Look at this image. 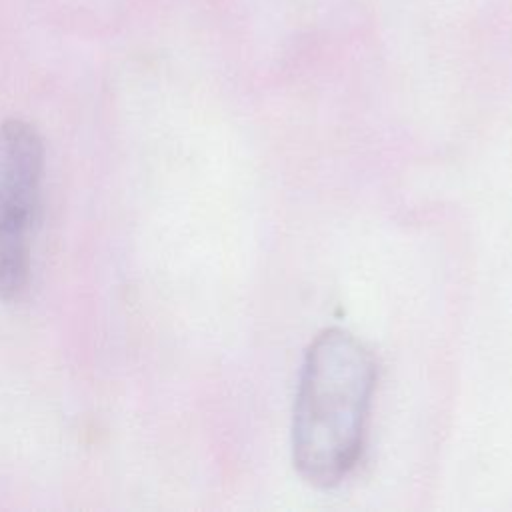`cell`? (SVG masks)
Segmentation results:
<instances>
[{
    "mask_svg": "<svg viewBox=\"0 0 512 512\" xmlns=\"http://www.w3.org/2000/svg\"><path fill=\"white\" fill-rule=\"evenodd\" d=\"M374 388L376 364L358 338L328 328L312 340L292 420V458L308 484L330 488L354 470L364 448Z\"/></svg>",
    "mask_w": 512,
    "mask_h": 512,
    "instance_id": "obj_1",
    "label": "cell"
},
{
    "mask_svg": "<svg viewBox=\"0 0 512 512\" xmlns=\"http://www.w3.org/2000/svg\"><path fill=\"white\" fill-rule=\"evenodd\" d=\"M44 176L38 130L10 118L0 124V300L22 296L30 280L32 238Z\"/></svg>",
    "mask_w": 512,
    "mask_h": 512,
    "instance_id": "obj_2",
    "label": "cell"
}]
</instances>
